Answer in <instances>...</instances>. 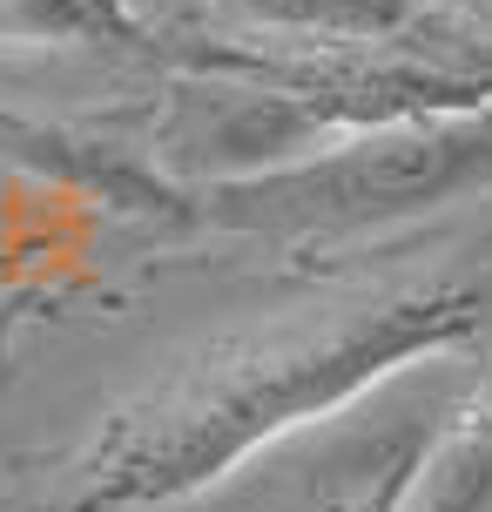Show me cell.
I'll use <instances>...</instances> for the list:
<instances>
[{
  "mask_svg": "<svg viewBox=\"0 0 492 512\" xmlns=\"http://www.w3.org/2000/svg\"><path fill=\"white\" fill-rule=\"evenodd\" d=\"M0 41L27 48H156L129 0H0Z\"/></svg>",
  "mask_w": 492,
  "mask_h": 512,
  "instance_id": "obj_6",
  "label": "cell"
},
{
  "mask_svg": "<svg viewBox=\"0 0 492 512\" xmlns=\"http://www.w3.org/2000/svg\"><path fill=\"white\" fill-rule=\"evenodd\" d=\"M466 196H492V108L391 122L364 135H337L284 169L236 182H203L196 216L236 236H364L391 230Z\"/></svg>",
  "mask_w": 492,
  "mask_h": 512,
  "instance_id": "obj_2",
  "label": "cell"
},
{
  "mask_svg": "<svg viewBox=\"0 0 492 512\" xmlns=\"http://www.w3.org/2000/svg\"><path fill=\"white\" fill-rule=\"evenodd\" d=\"M466 391V384H459ZM459 391L425 384L418 371H398L378 391H364L358 405L331 411L324 425H304L284 438L270 459L297 465L284 472V492L297 512H412L425 465L439 452Z\"/></svg>",
  "mask_w": 492,
  "mask_h": 512,
  "instance_id": "obj_3",
  "label": "cell"
},
{
  "mask_svg": "<svg viewBox=\"0 0 492 512\" xmlns=\"http://www.w3.org/2000/svg\"><path fill=\"white\" fill-rule=\"evenodd\" d=\"M432 7H452V14H466V21H486L492 27V0H432Z\"/></svg>",
  "mask_w": 492,
  "mask_h": 512,
  "instance_id": "obj_7",
  "label": "cell"
},
{
  "mask_svg": "<svg viewBox=\"0 0 492 512\" xmlns=\"http://www.w3.org/2000/svg\"><path fill=\"white\" fill-rule=\"evenodd\" d=\"M257 41L331 48V41H391L432 14V0H209Z\"/></svg>",
  "mask_w": 492,
  "mask_h": 512,
  "instance_id": "obj_4",
  "label": "cell"
},
{
  "mask_svg": "<svg viewBox=\"0 0 492 512\" xmlns=\"http://www.w3.org/2000/svg\"><path fill=\"white\" fill-rule=\"evenodd\" d=\"M479 337H492V270L230 331L108 411L41 512H162L203 499L304 425H324L398 371L459 358Z\"/></svg>",
  "mask_w": 492,
  "mask_h": 512,
  "instance_id": "obj_1",
  "label": "cell"
},
{
  "mask_svg": "<svg viewBox=\"0 0 492 512\" xmlns=\"http://www.w3.org/2000/svg\"><path fill=\"white\" fill-rule=\"evenodd\" d=\"M412 512H492V337L452 405V425L425 465Z\"/></svg>",
  "mask_w": 492,
  "mask_h": 512,
  "instance_id": "obj_5",
  "label": "cell"
}]
</instances>
